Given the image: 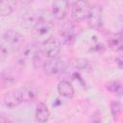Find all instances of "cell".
<instances>
[{"instance_id": "6da1fadb", "label": "cell", "mask_w": 123, "mask_h": 123, "mask_svg": "<svg viewBox=\"0 0 123 123\" xmlns=\"http://www.w3.org/2000/svg\"><path fill=\"white\" fill-rule=\"evenodd\" d=\"M55 29V25L53 21L47 18L44 14L38 20V22L32 29L33 36L37 42H44L51 37H53V32Z\"/></svg>"}, {"instance_id": "7a4b0ae2", "label": "cell", "mask_w": 123, "mask_h": 123, "mask_svg": "<svg viewBox=\"0 0 123 123\" xmlns=\"http://www.w3.org/2000/svg\"><path fill=\"white\" fill-rule=\"evenodd\" d=\"M43 55L46 59H54L57 58L61 51V42L55 37H51L44 42H42V46L40 48Z\"/></svg>"}, {"instance_id": "3957f363", "label": "cell", "mask_w": 123, "mask_h": 123, "mask_svg": "<svg viewBox=\"0 0 123 123\" xmlns=\"http://www.w3.org/2000/svg\"><path fill=\"white\" fill-rule=\"evenodd\" d=\"M66 69V62L59 58L48 59L43 65L44 72L49 76H54L62 73Z\"/></svg>"}, {"instance_id": "277c9868", "label": "cell", "mask_w": 123, "mask_h": 123, "mask_svg": "<svg viewBox=\"0 0 123 123\" xmlns=\"http://www.w3.org/2000/svg\"><path fill=\"white\" fill-rule=\"evenodd\" d=\"M3 41L6 42L12 50L19 49L23 46L24 37L17 31L14 30H7L3 34Z\"/></svg>"}, {"instance_id": "5b68a950", "label": "cell", "mask_w": 123, "mask_h": 123, "mask_svg": "<svg viewBox=\"0 0 123 123\" xmlns=\"http://www.w3.org/2000/svg\"><path fill=\"white\" fill-rule=\"evenodd\" d=\"M89 27L93 29H99L102 26V9L99 5H93L89 7V11L86 16Z\"/></svg>"}, {"instance_id": "8992f818", "label": "cell", "mask_w": 123, "mask_h": 123, "mask_svg": "<svg viewBox=\"0 0 123 123\" xmlns=\"http://www.w3.org/2000/svg\"><path fill=\"white\" fill-rule=\"evenodd\" d=\"M72 17L74 18L75 21H82L86 18L88 11H89V6L86 2L85 1H75L72 4Z\"/></svg>"}, {"instance_id": "52a82bcc", "label": "cell", "mask_w": 123, "mask_h": 123, "mask_svg": "<svg viewBox=\"0 0 123 123\" xmlns=\"http://www.w3.org/2000/svg\"><path fill=\"white\" fill-rule=\"evenodd\" d=\"M43 14H40L39 12H34V11H28L21 14L20 16V26L25 29H33L35 25L38 22V20L42 17Z\"/></svg>"}, {"instance_id": "ba28073f", "label": "cell", "mask_w": 123, "mask_h": 123, "mask_svg": "<svg viewBox=\"0 0 123 123\" xmlns=\"http://www.w3.org/2000/svg\"><path fill=\"white\" fill-rule=\"evenodd\" d=\"M77 35H78V26L71 23H67L61 32V36L62 37L63 42L69 46L74 43Z\"/></svg>"}, {"instance_id": "9c48e42d", "label": "cell", "mask_w": 123, "mask_h": 123, "mask_svg": "<svg viewBox=\"0 0 123 123\" xmlns=\"http://www.w3.org/2000/svg\"><path fill=\"white\" fill-rule=\"evenodd\" d=\"M68 10H69V3L67 1L64 0L55 1L52 4V14L58 20L63 19L67 15Z\"/></svg>"}, {"instance_id": "30bf717a", "label": "cell", "mask_w": 123, "mask_h": 123, "mask_svg": "<svg viewBox=\"0 0 123 123\" xmlns=\"http://www.w3.org/2000/svg\"><path fill=\"white\" fill-rule=\"evenodd\" d=\"M21 52H20V59L21 61L23 60H29V59H33L36 54L40 50V48L38 47L37 42H30L27 43L26 45H23L21 48Z\"/></svg>"}, {"instance_id": "8fae6325", "label": "cell", "mask_w": 123, "mask_h": 123, "mask_svg": "<svg viewBox=\"0 0 123 123\" xmlns=\"http://www.w3.org/2000/svg\"><path fill=\"white\" fill-rule=\"evenodd\" d=\"M18 90H19L22 102L33 101L37 97V90L36 86L32 84H26Z\"/></svg>"}, {"instance_id": "7c38bea8", "label": "cell", "mask_w": 123, "mask_h": 123, "mask_svg": "<svg viewBox=\"0 0 123 123\" xmlns=\"http://www.w3.org/2000/svg\"><path fill=\"white\" fill-rule=\"evenodd\" d=\"M22 103L19 90H12L8 92L4 97V104L8 109H13Z\"/></svg>"}, {"instance_id": "4fadbf2b", "label": "cell", "mask_w": 123, "mask_h": 123, "mask_svg": "<svg viewBox=\"0 0 123 123\" xmlns=\"http://www.w3.org/2000/svg\"><path fill=\"white\" fill-rule=\"evenodd\" d=\"M36 120L37 123H46L50 117V111L44 103H38L36 109Z\"/></svg>"}, {"instance_id": "5bb4252c", "label": "cell", "mask_w": 123, "mask_h": 123, "mask_svg": "<svg viewBox=\"0 0 123 123\" xmlns=\"http://www.w3.org/2000/svg\"><path fill=\"white\" fill-rule=\"evenodd\" d=\"M58 92L61 96L64 98H72L74 96L75 90L70 82L66 80H62L58 85Z\"/></svg>"}, {"instance_id": "9a60e30c", "label": "cell", "mask_w": 123, "mask_h": 123, "mask_svg": "<svg viewBox=\"0 0 123 123\" xmlns=\"http://www.w3.org/2000/svg\"><path fill=\"white\" fill-rule=\"evenodd\" d=\"M109 46L111 49H112L115 52H118L122 49V44H123V37H122V33H116L113 34L110 37L109 40H108Z\"/></svg>"}, {"instance_id": "2e32d148", "label": "cell", "mask_w": 123, "mask_h": 123, "mask_svg": "<svg viewBox=\"0 0 123 123\" xmlns=\"http://www.w3.org/2000/svg\"><path fill=\"white\" fill-rule=\"evenodd\" d=\"M0 82L5 86H10L16 82L15 74L12 70H5L0 74Z\"/></svg>"}, {"instance_id": "e0dca14e", "label": "cell", "mask_w": 123, "mask_h": 123, "mask_svg": "<svg viewBox=\"0 0 123 123\" xmlns=\"http://www.w3.org/2000/svg\"><path fill=\"white\" fill-rule=\"evenodd\" d=\"M15 2L12 1H0V15L7 16L10 15L14 8Z\"/></svg>"}, {"instance_id": "ac0fdd59", "label": "cell", "mask_w": 123, "mask_h": 123, "mask_svg": "<svg viewBox=\"0 0 123 123\" xmlns=\"http://www.w3.org/2000/svg\"><path fill=\"white\" fill-rule=\"evenodd\" d=\"M45 59H46V57L43 55V53L41 52V50H39V51L36 54V56L32 59L34 67H35V68H43V65H44V63H45L46 61H47V60H45Z\"/></svg>"}, {"instance_id": "d6986e66", "label": "cell", "mask_w": 123, "mask_h": 123, "mask_svg": "<svg viewBox=\"0 0 123 123\" xmlns=\"http://www.w3.org/2000/svg\"><path fill=\"white\" fill-rule=\"evenodd\" d=\"M107 88L112 92V93H116V94H121L122 92V86H121V83L118 82V81H111V82H109L107 84Z\"/></svg>"}, {"instance_id": "ffe728a7", "label": "cell", "mask_w": 123, "mask_h": 123, "mask_svg": "<svg viewBox=\"0 0 123 123\" xmlns=\"http://www.w3.org/2000/svg\"><path fill=\"white\" fill-rule=\"evenodd\" d=\"M12 51L11 47L4 41L0 43V62H3L9 56L10 52Z\"/></svg>"}, {"instance_id": "44dd1931", "label": "cell", "mask_w": 123, "mask_h": 123, "mask_svg": "<svg viewBox=\"0 0 123 123\" xmlns=\"http://www.w3.org/2000/svg\"><path fill=\"white\" fill-rule=\"evenodd\" d=\"M111 111L114 118H117L121 112V103L119 101H112L111 103Z\"/></svg>"}, {"instance_id": "7402d4cb", "label": "cell", "mask_w": 123, "mask_h": 123, "mask_svg": "<svg viewBox=\"0 0 123 123\" xmlns=\"http://www.w3.org/2000/svg\"><path fill=\"white\" fill-rule=\"evenodd\" d=\"M116 61H117V63H118V67L119 68H122V65H121V58H118Z\"/></svg>"}, {"instance_id": "603a6c76", "label": "cell", "mask_w": 123, "mask_h": 123, "mask_svg": "<svg viewBox=\"0 0 123 123\" xmlns=\"http://www.w3.org/2000/svg\"><path fill=\"white\" fill-rule=\"evenodd\" d=\"M0 123H8V122H7V120H6L4 117L0 116Z\"/></svg>"}]
</instances>
